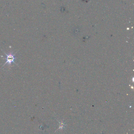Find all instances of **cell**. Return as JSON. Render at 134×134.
Masks as SVG:
<instances>
[{
  "mask_svg": "<svg viewBox=\"0 0 134 134\" xmlns=\"http://www.w3.org/2000/svg\"><path fill=\"white\" fill-rule=\"evenodd\" d=\"M4 52L6 56L5 59H4L5 60L6 62V63H5L3 65V66L6 64V63H8V64L9 66H11V63H13L16 64V63H15L14 62L15 60L16 59V57H15V55L16 54H13L12 53H9V54H7Z\"/></svg>",
  "mask_w": 134,
  "mask_h": 134,
  "instance_id": "6da1fadb",
  "label": "cell"
}]
</instances>
